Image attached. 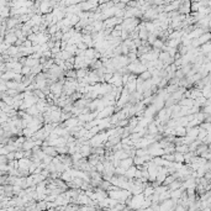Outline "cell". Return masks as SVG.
Returning a JSON list of instances; mask_svg holds the SVG:
<instances>
[{"mask_svg":"<svg viewBox=\"0 0 211 211\" xmlns=\"http://www.w3.org/2000/svg\"><path fill=\"white\" fill-rule=\"evenodd\" d=\"M145 199H146V196H145V194L143 193L132 195L131 200H130V204L128 205H130V208H132V209H141V205H142L143 201H145Z\"/></svg>","mask_w":211,"mask_h":211,"instance_id":"6da1fadb","label":"cell"},{"mask_svg":"<svg viewBox=\"0 0 211 211\" xmlns=\"http://www.w3.org/2000/svg\"><path fill=\"white\" fill-rule=\"evenodd\" d=\"M135 164V162H133V157H127V158H125V159H121V164L120 166L121 167H123L125 169H128L131 166H133Z\"/></svg>","mask_w":211,"mask_h":211,"instance_id":"8992f818","label":"cell"},{"mask_svg":"<svg viewBox=\"0 0 211 211\" xmlns=\"http://www.w3.org/2000/svg\"><path fill=\"white\" fill-rule=\"evenodd\" d=\"M115 110H116L115 105H107V106H105L101 111L97 112V119H104V117H110V116H112V115L115 114Z\"/></svg>","mask_w":211,"mask_h":211,"instance_id":"7a4b0ae2","label":"cell"},{"mask_svg":"<svg viewBox=\"0 0 211 211\" xmlns=\"http://www.w3.org/2000/svg\"><path fill=\"white\" fill-rule=\"evenodd\" d=\"M203 51H204L205 53H206V52L209 53L210 51H211V46H210V45H204V46H203Z\"/></svg>","mask_w":211,"mask_h":211,"instance_id":"ac0fdd59","label":"cell"},{"mask_svg":"<svg viewBox=\"0 0 211 211\" xmlns=\"http://www.w3.org/2000/svg\"><path fill=\"white\" fill-rule=\"evenodd\" d=\"M5 42H8V43H10V45H13V43H16L17 42V36H15V35H8L6 36V41Z\"/></svg>","mask_w":211,"mask_h":211,"instance_id":"4fadbf2b","label":"cell"},{"mask_svg":"<svg viewBox=\"0 0 211 211\" xmlns=\"http://www.w3.org/2000/svg\"><path fill=\"white\" fill-rule=\"evenodd\" d=\"M152 45H153V47H156V48H163V46H164L163 42H162V40H156Z\"/></svg>","mask_w":211,"mask_h":211,"instance_id":"e0dca14e","label":"cell"},{"mask_svg":"<svg viewBox=\"0 0 211 211\" xmlns=\"http://www.w3.org/2000/svg\"><path fill=\"white\" fill-rule=\"evenodd\" d=\"M41 70H43V64L41 63V64H37L36 67H33L32 68V75H37L41 73Z\"/></svg>","mask_w":211,"mask_h":211,"instance_id":"9a60e30c","label":"cell"},{"mask_svg":"<svg viewBox=\"0 0 211 211\" xmlns=\"http://www.w3.org/2000/svg\"><path fill=\"white\" fill-rule=\"evenodd\" d=\"M208 121H210V122H211V114H210V116L208 117Z\"/></svg>","mask_w":211,"mask_h":211,"instance_id":"ffe728a7","label":"cell"},{"mask_svg":"<svg viewBox=\"0 0 211 211\" xmlns=\"http://www.w3.org/2000/svg\"><path fill=\"white\" fill-rule=\"evenodd\" d=\"M31 164H32V159H30L29 157H24L21 159H19V169H26V171H29Z\"/></svg>","mask_w":211,"mask_h":211,"instance_id":"3957f363","label":"cell"},{"mask_svg":"<svg viewBox=\"0 0 211 211\" xmlns=\"http://www.w3.org/2000/svg\"><path fill=\"white\" fill-rule=\"evenodd\" d=\"M100 4H104V3H109V0H99Z\"/></svg>","mask_w":211,"mask_h":211,"instance_id":"d6986e66","label":"cell"},{"mask_svg":"<svg viewBox=\"0 0 211 211\" xmlns=\"http://www.w3.org/2000/svg\"><path fill=\"white\" fill-rule=\"evenodd\" d=\"M174 204L175 203L173 201V199H167L162 201V205H159V208H161V210H169L174 208Z\"/></svg>","mask_w":211,"mask_h":211,"instance_id":"5b68a950","label":"cell"},{"mask_svg":"<svg viewBox=\"0 0 211 211\" xmlns=\"http://www.w3.org/2000/svg\"><path fill=\"white\" fill-rule=\"evenodd\" d=\"M140 77L143 79V80H148V79H151L152 78V73H151V70H145V72H142V73L140 74Z\"/></svg>","mask_w":211,"mask_h":211,"instance_id":"5bb4252c","label":"cell"},{"mask_svg":"<svg viewBox=\"0 0 211 211\" xmlns=\"http://www.w3.org/2000/svg\"><path fill=\"white\" fill-rule=\"evenodd\" d=\"M148 36H150V33H148L147 27L141 26V31L138 32V37H140L141 40H143V41H146V40H148Z\"/></svg>","mask_w":211,"mask_h":211,"instance_id":"ba28073f","label":"cell"},{"mask_svg":"<svg viewBox=\"0 0 211 211\" xmlns=\"http://www.w3.org/2000/svg\"><path fill=\"white\" fill-rule=\"evenodd\" d=\"M174 162H178V163H184L185 162V157H184V153H180V152H174Z\"/></svg>","mask_w":211,"mask_h":211,"instance_id":"8fae6325","label":"cell"},{"mask_svg":"<svg viewBox=\"0 0 211 211\" xmlns=\"http://www.w3.org/2000/svg\"><path fill=\"white\" fill-rule=\"evenodd\" d=\"M137 169H138L137 166H136V164H133V166H131V167L126 171V174H125V175H126L128 179H133V178H135V175H136Z\"/></svg>","mask_w":211,"mask_h":211,"instance_id":"52a82bcc","label":"cell"},{"mask_svg":"<svg viewBox=\"0 0 211 211\" xmlns=\"http://www.w3.org/2000/svg\"><path fill=\"white\" fill-rule=\"evenodd\" d=\"M182 185H183L182 182H178L177 179H175V180H174L173 183H171V184L168 185V189L171 190V192H173V190H177V189H179V188H182Z\"/></svg>","mask_w":211,"mask_h":211,"instance_id":"30bf717a","label":"cell"},{"mask_svg":"<svg viewBox=\"0 0 211 211\" xmlns=\"http://www.w3.org/2000/svg\"><path fill=\"white\" fill-rule=\"evenodd\" d=\"M35 146H36V141L33 140V138H27L22 145V150L24 151H32Z\"/></svg>","mask_w":211,"mask_h":211,"instance_id":"277c9868","label":"cell"},{"mask_svg":"<svg viewBox=\"0 0 211 211\" xmlns=\"http://www.w3.org/2000/svg\"><path fill=\"white\" fill-rule=\"evenodd\" d=\"M179 42H180V41H179L178 38L177 40H171L168 42V46H169V47H173V48H177L178 45H179Z\"/></svg>","mask_w":211,"mask_h":211,"instance_id":"2e32d148","label":"cell"},{"mask_svg":"<svg viewBox=\"0 0 211 211\" xmlns=\"http://www.w3.org/2000/svg\"><path fill=\"white\" fill-rule=\"evenodd\" d=\"M21 74L22 75H32V68L26 64H24L22 67V70H21Z\"/></svg>","mask_w":211,"mask_h":211,"instance_id":"7c38bea8","label":"cell"},{"mask_svg":"<svg viewBox=\"0 0 211 211\" xmlns=\"http://www.w3.org/2000/svg\"><path fill=\"white\" fill-rule=\"evenodd\" d=\"M26 112L27 114H30V115H32V116H36V115H38L40 114V110H38V107H37V105H32V106H30L29 109H26Z\"/></svg>","mask_w":211,"mask_h":211,"instance_id":"9c48e42d","label":"cell"}]
</instances>
